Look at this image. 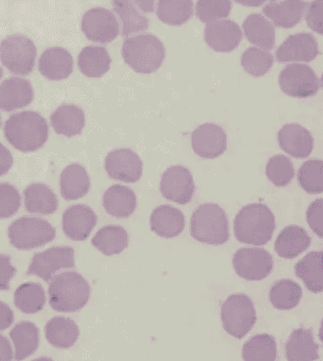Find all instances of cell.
Masks as SVG:
<instances>
[{
    "instance_id": "13",
    "label": "cell",
    "mask_w": 323,
    "mask_h": 361,
    "mask_svg": "<svg viewBox=\"0 0 323 361\" xmlns=\"http://www.w3.org/2000/svg\"><path fill=\"white\" fill-rule=\"evenodd\" d=\"M160 190L169 201L187 204L193 200L195 185L190 169L173 166L166 169L162 176Z\"/></svg>"
},
{
    "instance_id": "43",
    "label": "cell",
    "mask_w": 323,
    "mask_h": 361,
    "mask_svg": "<svg viewBox=\"0 0 323 361\" xmlns=\"http://www.w3.org/2000/svg\"><path fill=\"white\" fill-rule=\"evenodd\" d=\"M267 176L274 185L284 188L290 184L295 175V169L291 160L284 155H275L268 160Z\"/></svg>"
},
{
    "instance_id": "52",
    "label": "cell",
    "mask_w": 323,
    "mask_h": 361,
    "mask_svg": "<svg viewBox=\"0 0 323 361\" xmlns=\"http://www.w3.org/2000/svg\"><path fill=\"white\" fill-rule=\"evenodd\" d=\"M135 4L145 13L153 12L154 10V1H152V0H137Z\"/></svg>"
},
{
    "instance_id": "48",
    "label": "cell",
    "mask_w": 323,
    "mask_h": 361,
    "mask_svg": "<svg viewBox=\"0 0 323 361\" xmlns=\"http://www.w3.org/2000/svg\"><path fill=\"white\" fill-rule=\"evenodd\" d=\"M16 269L11 264V257L1 254L0 256V288L10 290V281L16 275Z\"/></svg>"
},
{
    "instance_id": "30",
    "label": "cell",
    "mask_w": 323,
    "mask_h": 361,
    "mask_svg": "<svg viewBox=\"0 0 323 361\" xmlns=\"http://www.w3.org/2000/svg\"><path fill=\"white\" fill-rule=\"evenodd\" d=\"M51 123L57 134L72 137L83 130L85 114L78 106L63 105L51 114Z\"/></svg>"
},
{
    "instance_id": "8",
    "label": "cell",
    "mask_w": 323,
    "mask_h": 361,
    "mask_svg": "<svg viewBox=\"0 0 323 361\" xmlns=\"http://www.w3.org/2000/svg\"><path fill=\"white\" fill-rule=\"evenodd\" d=\"M37 48L30 38L24 35H11L0 44L2 64L16 75H27L34 69Z\"/></svg>"
},
{
    "instance_id": "23",
    "label": "cell",
    "mask_w": 323,
    "mask_h": 361,
    "mask_svg": "<svg viewBox=\"0 0 323 361\" xmlns=\"http://www.w3.org/2000/svg\"><path fill=\"white\" fill-rule=\"evenodd\" d=\"M39 72L50 80H61L73 73L72 54L65 49L54 47L43 51L38 63Z\"/></svg>"
},
{
    "instance_id": "16",
    "label": "cell",
    "mask_w": 323,
    "mask_h": 361,
    "mask_svg": "<svg viewBox=\"0 0 323 361\" xmlns=\"http://www.w3.org/2000/svg\"><path fill=\"white\" fill-rule=\"evenodd\" d=\"M319 54V44L314 35L302 32L290 35L276 51L279 62H311Z\"/></svg>"
},
{
    "instance_id": "24",
    "label": "cell",
    "mask_w": 323,
    "mask_h": 361,
    "mask_svg": "<svg viewBox=\"0 0 323 361\" xmlns=\"http://www.w3.org/2000/svg\"><path fill=\"white\" fill-rule=\"evenodd\" d=\"M103 206L112 217L128 218L136 209L135 193L126 185H111L104 193Z\"/></svg>"
},
{
    "instance_id": "33",
    "label": "cell",
    "mask_w": 323,
    "mask_h": 361,
    "mask_svg": "<svg viewBox=\"0 0 323 361\" xmlns=\"http://www.w3.org/2000/svg\"><path fill=\"white\" fill-rule=\"evenodd\" d=\"M10 336L15 344L16 361L26 360L39 345V330L32 322H18L11 331Z\"/></svg>"
},
{
    "instance_id": "18",
    "label": "cell",
    "mask_w": 323,
    "mask_h": 361,
    "mask_svg": "<svg viewBox=\"0 0 323 361\" xmlns=\"http://www.w3.org/2000/svg\"><path fill=\"white\" fill-rule=\"evenodd\" d=\"M97 216L85 204H75L66 209L63 214V231L73 240H85L97 226Z\"/></svg>"
},
{
    "instance_id": "7",
    "label": "cell",
    "mask_w": 323,
    "mask_h": 361,
    "mask_svg": "<svg viewBox=\"0 0 323 361\" xmlns=\"http://www.w3.org/2000/svg\"><path fill=\"white\" fill-rule=\"evenodd\" d=\"M224 329L234 338H245L256 324V309L250 298L235 294L224 302L221 310Z\"/></svg>"
},
{
    "instance_id": "42",
    "label": "cell",
    "mask_w": 323,
    "mask_h": 361,
    "mask_svg": "<svg viewBox=\"0 0 323 361\" xmlns=\"http://www.w3.org/2000/svg\"><path fill=\"white\" fill-rule=\"evenodd\" d=\"M298 182L309 194L323 192V161L309 160L300 166Z\"/></svg>"
},
{
    "instance_id": "55",
    "label": "cell",
    "mask_w": 323,
    "mask_h": 361,
    "mask_svg": "<svg viewBox=\"0 0 323 361\" xmlns=\"http://www.w3.org/2000/svg\"><path fill=\"white\" fill-rule=\"evenodd\" d=\"M32 361H54L50 357H39L37 358V360H32Z\"/></svg>"
},
{
    "instance_id": "21",
    "label": "cell",
    "mask_w": 323,
    "mask_h": 361,
    "mask_svg": "<svg viewBox=\"0 0 323 361\" xmlns=\"http://www.w3.org/2000/svg\"><path fill=\"white\" fill-rule=\"evenodd\" d=\"M34 99L32 84L21 78L5 79L0 87V108L4 111H12L24 108Z\"/></svg>"
},
{
    "instance_id": "17",
    "label": "cell",
    "mask_w": 323,
    "mask_h": 361,
    "mask_svg": "<svg viewBox=\"0 0 323 361\" xmlns=\"http://www.w3.org/2000/svg\"><path fill=\"white\" fill-rule=\"evenodd\" d=\"M242 39V29L236 22L229 19L212 22L205 26V42L216 51L229 53L234 51Z\"/></svg>"
},
{
    "instance_id": "37",
    "label": "cell",
    "mask_w": 323,
    "mask_h": 361,
    "mask_svg": "<svg viewBox=\"0 0 323 361\" xmlns=\"http://www.w3.org/2000/svg\"><path fill=\"white\" fill-rule=\"evenodd\" d=\"M302 297V288L292 280L276 281L269 293L270 302L279 310H291L300 303Z\"/></svg>"
},
{
    "instance_id": "9",
    "label": "cell",
    "mask_w": 323,
    "mask_h": 361,
    "mask_svg": "<svg viewBox=\"0 0 323 361\" xmlns=\"http://www.w3.org/2000/svg\"><path fill=\"white\" fill-rule=\"evenodd\" d=\"M279 83L284 94L298 98L314 97L320 87L319 79L314 70L300 63H291L284 68Z\"/></svg>"
},
{
    "instance_id": "56",
    "label": "cell",
    "mask_w": 323,
    "mask_h": 361,
    "mask_svg": "<svg viewBox=\"0 0 323 361\" xmlns=\"http://www.w3.org/2000/svg\"><path fill=\"white\" fill-rule=\"evenodd\" d=\"M320 83H322V86L323 87V73H322V79H320Z\"/></svg>"
},
{
    "instance_id": "5",
    "label": "cell",
    "mask_w": 323,
    "mask_h": 361,
    "mask_svg": "<svg viewBox=\"0 0 323 361\" xmlns=\"http://www.w3.org/2000/svg\"><path fill=\"white\" fill-rule=\"evenodd\" d=\"M122 54L125 62L135 72L152 73L161 67L166 50L155 35H140L125 40Z\"/></svg>"
},
{
    "instance_id": "3",
    "label": "cell",
    "mask_w": 323,
    "mask_h": 361,
    "mask_svg": "<svg viewBox=\"0 0 323 361\" xmlns=\"http://www.w3.org/2000/svg\"><path fill=\"white\" fill-rule=\"evenodd\" d=\"M90 296L89 283L76 272L61 273L49 283V302L54 310L61 313L80 310L89 302Z\"/></svg>"
},
{
    "instance_id": "29",
    "label": "cell",
    "mask_w": 323,
    "mask_h": 361,
    "mask_svg": "<svg viewBox=\"0 0 323 361\" xmlns=\"http://www.w3.org/2000/svg\"><path fill=\"white\" fill-rule=\"evenodd\" d=\"M45 336L51 345L68 349L75 345L78 340L79 328L73 319L56 317L46 324Z\"/></svg>"
},
{
    "instance_id": "41",
    "label": "cell",
    "mask_w": 323,
    "mask_h": 361,
    "mask_svg": "<svg viewBox=\"0 0 323 361\" xmlns=\"http://www.w3.org/2000/svg\"><path fill=\"white\" fill-rule=\"evenodd\" d=\"M274 57L269 51L250 47L243 54L240 64L249 75L261 78L272 68Z\"/></svg>"
},
{
    "instance_id": "39",
    "label": "cell",
    "mask_w": 323,
    "mask_h": 361,
    "mask_svg": "<svg viewBox=\"0 0 323 361\" xmlns=\"http://www.w3.org/2000/svg\"><path fill=\"white\" fill-rule=\"evenodd\" d=\"M193 2L191 0H160L157 16L169 25H182L193 16Z\"/></svg>"
},
{
    "instance_id": "10",
    "label": "cell",
    "mask_w": 323,
    "mask_h": 361,
    "mask_svg": "<svg viewBox=\"0 0 323 361\" xmlns=\"http://www.w3.org/2000/svg\"><path fill=\"white\" fill-rule=\"evenodd\" d=\"M75 267V250L70 246H54L35 254L27 275H35L50 283L54 274L63 268Z\"/></svg>"
},
{
    "instance_id": "25",
    "label": "cell",
    "mask_w": 323,
    "mask_h": 361,
    "mask_svg": "<svg viewBox=\"0 0 323 361\" xmlns=\"http://www.w3.org/2000/svg\"><path fill=\"white\" fill-rule=\"evenodd\" d=\"M287 361L319 360V345L315 343L311 329L298 328L293 331L286 345Z\"/></svg>"
},
{
    "instance_id": "4",
    "label": "cell",
    "mask_w": 323,
    "mask_h": 361,
    "mask_svg": "<svg viewBox=\"0 0 323 361\" xmlns=\"http://www.w3.org/2000/svg\"><path fill=\"white\" fill-rule=\"evenodd\" d=\"M190 233L194 240L210 245H221L229 239L226 213L216 204H205L193 212Z\"/></svg>"
},
{
    "instance_id": "27",
    "label": "cell",
    "mask_w": 323,
    "mask_h": 361,
    "mask_svg": "<svg viewBox=\"0 0 323 361\" xmlns=\"http://www.w3.org/2000/svg\"><path fill=\"white\" fill-rule=\"evenodd\" d=\"M311 245L307 232L298 226H290L283 229L275 242V251L284 259H294L305 252Z\"/></svg>"
},
{
    "instance_id": "20",
    "label": "cell",
    "mask_w": 323,
    "mask_h": 361,
    "mask_svg": "<svg viewBox=\"0 0 323 361\" xmlns=\"http://www.w3.org/2000/svg\"><path fill=\"white\" fill-rule=\"evenodd\" d=\"M307 2L303 0H283L267 2L264 7V15L279 28L290 29L297 25L305 15Z\"/></svg>"
},
{
    "instance_id": "53",
    "label": "cell",
    "mask_w": 323,
    "mask_h": 361,
    "mask_svg": "<svg viewBox=\"0 0 323 361\" xmlns=\"http://www.w3.org/2000/svg\"><path fill=\"white\" fill-rule=\"evenodd\" d=\"M237 4H240L242 5H245V6H260L262 4H264V1H236Z\"/></svg>"
},
{
    "instance_id": "34",
    "label": "cell",
    "mask_w": 323,
    "mask_h": 361,
    "mask_svg": "<svg viewBox=\"0 0 323 361\" xmlns=\"http://www.w3.org/2000/svg\"><path fill=\"white\" fill-rule=\"evenodd\" d=\"M92 243L104 255H116L128 247V232L122 226H104L92 238Z\"/></svg>"
},
{
    "instance_id": "22",
    "label": "cell",
    "mask_w": 323,
    "mask_h": 361,
    "mask_svg": "<svg viewBox=\"0 0 323 361\" xmlns=\"http://www.w3.org/2000/svg\"><path fill=\"white\" fill-rule=\"evenodd\" d=\"M150 224L158 236L172 239L179 236L185 229V219L181 210L163 204L153 210Z\"/></svg>"
},
{
    "instance_id": "50",
    "label": "cell",
    "mask_w": 323,
    "mask_h": 361,
    "mask_svg": "<svg viewBox=\"0 0 323 361\" xmlns=\"http://www.w3.org/2000/svg\"><path fill=\"white\" fill-rule=\"evenodd\" d=\"M13 165V156L10 150L1 145L0 146V173L4 175Z\"/></svg>"
},
{
    "instance_id": "31",
    "label": "cell",
    "mask_w": 323,
    "mask_h": 361,
    "mask_svg": "<svg viewBox=\"0 0 323 361\" xmlns=\"http://www.w3.org/2000/svg\"><path fill=\"white\" fill-rule=\"evenodd\" d=\"M27 212L50 215L56 212L59 200L54 191L44 184H32L24 190Z\"/></svg>"
},
{
    "instance_id": "32",
    "label": "cell",
    "mask_w": 323,
    "mask_h": 361,
    "mask_svg": "<svg viewBox=\"0 0 323 361\" xmlns=\"http://www.w3.org/2000/svg\"><path fill=\"white\" fill-rule=\"evenodd\" d=\"M295 275L312 293L323 291V252H310L295 265Z\"/></svg>"
},
{
    "instance_id": "54",
    "label": "cell",
    "mask_w": 323,
    "mask_h": 361,
    "mask_svg": "<svg viewBox=\"0 0 323 361\" xmlns=\"http://www.w3.org/2000/svg\"><path fill=\"white\" fill-rule=\"evenodd\" d=\"M319 336V340L322 341V343L323 344V319L322 321V324H320Z\"/></svg>"
},
{
    "instance_id": "1",
    "label": "cell",
    "mask_w": 323,
    "mask_h": 361,
    "mask_svg": "<svg viewBox=\"0 0 323 361\" xmlns=\"http://www.w3.org/2000/svg\"><path fill=\"white\" fill-rule=\"evenodd\" d=\"M4 133L15 149L24 152H35L47 142L49 126L37 112L21 111L7 120Z\"/></svg>"
},
{
    "instance_id": "44",
    "label": "cell",
    "mask_w": 323,
    "mask_h": 361,
    "mask_svg": "<svg viewBox=\"0 0 323 361\" xmlns=\"http://www.w3.org/2000/svg\"><path fill=\"white\" fill-rule=\"evenodd\" d=\"M231 9L232 2L229 0H199L196 16L202 22L209 24L226 18Z\"/></svg>"
},
{
    "instance_id": "38",
    "label": "cell",
    "mask_w": 323,
    "mask_h": 361,
    "mask_svg": "<svg viewBox=\"0 0 323 361\" xmlns=\"http://www.w3.org/2000/svg\"><path fill=\"white\" fill-rule=\"evenodd\" d=\"M276 343L273 336L262 334L251 338L243 347L245 361H275Z\"/></svg>"
},
{
    "instance_id": "6",
    "label": "cell",
    "mask_w": 323,
    "mask_h": 361,
    "mask_svg": "<svg viewBox=\"0 0 323 361\" xmlns=\"http://www.w3.org/2000/svg\"><path fill=\"white\" fill-rule=\"evenodd\" d=\"M11 245L19 250H30L53 242L56 229L49 221L35 217H23L13 221L8 229Z\"/></svg>"
},
{
    "instance_id": "14",
    "label": "cell",
    "mask_w": 323,
    "mask_h": 361,
    "mask_svg": "<svg viewBox=\"0 0 323 361\" xmlns=\"http://www.w3.org/2000/svg\"><path fill=\"white\" fill-rule=\"evenodd\" d=\"M104 168L112 179L125 183H136L143 173V163L140 157L130 149L109 152Z\"/></svg>"
},
{
    "instance_id": "46",
    "label": "cell",
    "mask_w": 323,
    "mask_h": 361,
    "mask_svg": "<svg viewBox=\"0 0 323 361\" xmlns=\"http://www.w3.org/2000/svg\"><path fill=\"white\" fill-rule=\"evenodd\" d=\"M306 221L315 234L323 239V199H317L309 206Z\"/></svg>"
},
{
    "instance_id": "45",
    "label": "cell",
    "mask_w": 323,
    "mask_h": 361,
    "mask_svg": "<svg viewBox=\"0 0 323 361\" xmlns=\"http://www.w3.org/2000/svg\"><path fill=\"white\" fill-rule=\"evenodd\" d=\"M21 196L13 185L4 183L0 185V217L11 218L18 212Z\"/></svg>"
},
{
    "instance_id": "40",
    "label": "cell",
    "mask_w": 323,
    "mask_h": 361,
    "mask_svg": "<svg viewBox=\"0 0 323 361\" xmlns=\"http://www.w3.org/2000/svg\"><path fill=\"white\" fill-rule=\"evenodd\" d=\"M114 12L118 13L123 21V37L133 32L146 31L149 28V18L141 15L134 6V1L114 0Z\"/></svg>"
},
{
    "instance_id": "11",
    "label": "cell",
    "mask_w": 323,
    "mask_h": 361,
    "mask_svg": "<svg viewBox=\"0 0 323 361\" xmlns=\"http://www.w3.org/2000/svg\"><path fill=\"white\" fill-rule=\"evenodd\" d=\"M233 267L246 281H262L272 272L273 258L264 248H240L234 254Z\"/></svg>"
},
{
    "instance_id": "19",
    "label": "cell",
    "mask_w": 323,
    "mask_h": 361,
    "mask_svg": "<svg viewBox=\"0 0 323 361\" xmlns=\"http://www.w3.org/2000/svg\"><path fill=\"white\" fill-rule=\"evenodd\" d=\"M279 145L287 154L305 159L314 149V138L310 131L298 124H287L279 131Z\"/></svg>"
},
{
    "instance_id": "35",
    "label": "cell",
    "mask_w": 323,
    "mask_h": 361,
    "mask_svg": "<svg viewBox=\"0 0 323 361\" xmlns=\"http://www.w3.org/2000/svg\"><path fill=\"white\" fill-rule=\"evenodd\" d=\"M111 59L104 47L87 46L80 51L78 66L81 73L87 78H100L109 70Z\"/></svg>"
},
{
    "instance_id": "51",
    "label": "cell",
    "mask_w": 323,
    "mask_h": 361,
    "mask_svg": "<svg viewBox=\"0 0 323 361\" xmlns=\"http://www.w3.org/2000/svg\"><path fill=\"white\" fill-rule=\"evenodd\" d=\"M15 354L10 341L5 336H0V361H13Z\"/></svg>"
},
{
    "instance_id": "26",
    "label": "cell",
    "mask_w": 323,
    "mask_h": 361,
    "mask_svg": "<svg viewBox=\"0 0 323 361\" xmlns=\"http://www.w3.org/2000/svg\"><path fill=\"white\" fill-rule=\"evenodd\" d=\"M243 30L248 40L262 50H272L275 45L276 32L274 25L260 13H252L245 19Z\"/></svg>"
},
{
    "instance_id": "2",
    "label": "cell",
    "mask_w": 323,
    "mask_h": 361,
    "mask_svg": "<svg viewBox=\"0 0 323 361\" xmlns=\"http://www.w3.org/2000/svg\"><path fill=\"white\" fill-rule=\"evenodd\" d=\"M275 216L264 204L243 207L234 220V233L240 243L255 246L267 245L275 231Z\"/></svg>"
},
{
    "instance_id": "36",
    "label": "cell",
    "mask_w": 323,
    "mask_h": 361,
    "mask_svg": "<svg viewBox=\"0 0 323 361\" xmlns=\"http://www.w3.org/2000/svg\"><path fill=\"white\" fill-rule=\"evenodd\" d=\"M16 307L25 314H37L45 306V290L39 283L21 284L13 294Z\"/></svg>"
},
{
    "instance_id": "49",
    "label": "cell",
    "mask_w": 323,
    "mask_h": 361,
    "mask_svg": "<svg viewBox=\"0 0 323 361\" xmlns=\"http://www.w3.org/2000/svg\"><path fill=\"white\" fill-rule=\"evenodd\" d=\"M13 322V313L9 305L4 302H0V330L9 328Z\"/></svg>"
},
{
    "instance_id": "12",
    "label": "cell",
    "mask_w": 323,
    "mask_h": 361,
    "mask_svg": "<svg viewBox=\"0 0 323 361\" xmlns=\"http://www.w3.org/2000/svg\"><path fill=\"white\" fill-rule=\"evenodd\" d=\"M81 29L94 42L109 43L118 37L119 23L114 13L105 8L87 11L81 21Z\"/></svg>"
},
{
    "instance_id": "47",
    "label": "cell",
    "mask_w": 323,
    "mask_h": 361,
    "mask_svg": "<svg viewBox=\"0 0 323 361\" xmlns=\"http://www.w3.org/2000/svg\"><path fill=\"white\" fill-rule=\"evenodd\" d=\"M306 22L314 32L323 35V0H315L308 5Z\"/></svg>"
},
{
    "instance_id": "28",
    "label": "cell",
    "mask_w": 323,
    "mask_h": 361,
    "mask_svg": "<svg viewBox=\"0 0 323 361\" xmlns=\"http://www.w3.org/2000/svg\"><path fill=\"white\" fill-rule=\"evenodd\" d=\"M90 188L89 174L79 164L66 166L60 175V192L65 200L80 199L89 192Z\"/></svg>"
},
{
    "instance_id": "15",
    "label": "cell",
    "mask_w": 323,
    "mask_h": 361,
    "mask_svg": "<svg viewBox=\"0 0 323 361\" xmlns=\"http://www.w3.org/2000/svg\"><path fill=\"white\" fill-rule=\"evenodd\" d=\"M191 144L197 155L205 159H214L226 152V133L220 126L205 123L193 131Z\"/></svg>"
}]
</instances>
